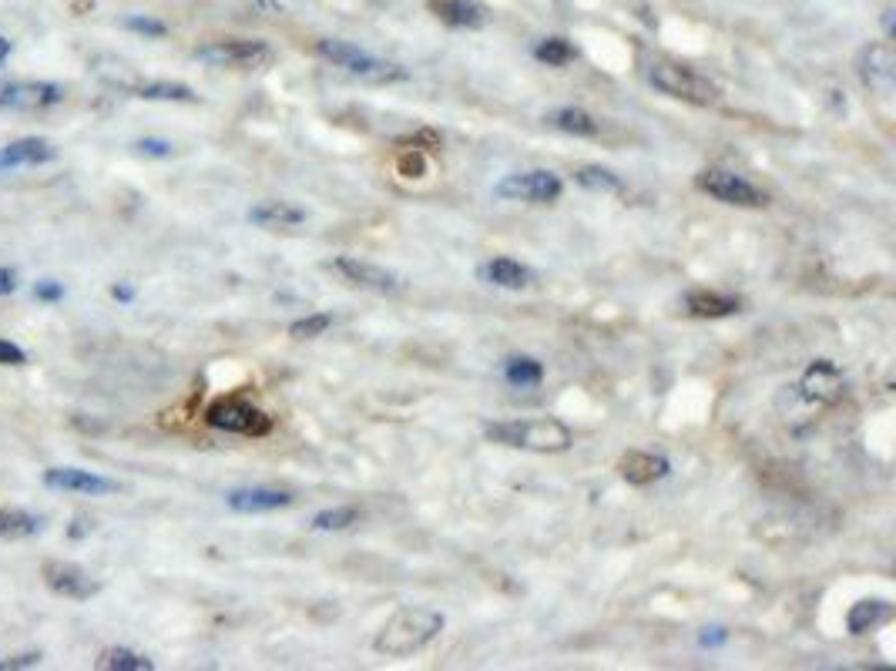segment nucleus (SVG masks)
Segmentation results:
<instances>
[{
    "instance_id": "obj_1",
    "label": "nucleus",
    "mask_w": 896,
    "mask_h": 671,
    "mask_svg": "<svg viewBox=\"0 0 896 671\" xmlns=\"http://www.w3.org/2000/svg\"><path fill=\"white\" fill-rule=\"evenodd\" d=\"M443 625H447V618L433 608H403L380 628L373 648L376 655H386V658H410L427 645H433L440 638Z\"/></svg>"
},
{
    "instance_id": "obj_2",
    "label": "nucleus",
    "mask_w": 896,
    "mask_h": 671,
    "mask_svg": "<svg viewBox=\"0 0 896 671\" xmlns=\"http://www.w3.org/2000/svg\"><path fill=\"white\" fill-rule=\"evenodd\" d=\"M484 437L490 443H501V447L531 450V453H564L574 443V433L554 417L487 423Z\"/></svg>"
},
{
    "instance_id": "obj_3",
    "label": "nucleus",
    "mask_w": 896,
    "mask_h": 671,
    "mask_svg": "<svg viewBox=\"0 0 896 671\" xmlns=\"http://www.w3.org/2000/svg\"><path fill=\"white\" fill-rule=\"evenodd\" d=\"M316 51H319V58L333 61L336 68H343L346 74L363 78V81H373V84H393V81H407L410 78L407 68L376 58V54L363 51V47H356V44H346V41H329L326 37V41L316 44Z\"/></svg>"
},
{
    "instance_id": "obj_4",
    "label": "nucleus",
    "mask_w": 896,
    "mask_h": 671,
    "mask_svg": "<svg viewBox=\"0 0 896 671\" xmlns=\"http://www.w3.org/2000/svg\"><path fill=\"white\" fill-rule=\"evenodd\" d=\"M648 81H652L662 94H668V98H678L695 108H712V105H719V98H722L719 84L709 81L699 71L678 68V64H652V68H648Z\"/></svg>"
},
{
    "instance_id": "obj_5",
    "label": "nucleus",
    "mask_w": 896,
    "mask_h": 671,
    "mask_svg": "<svg viewBox=\"0 0 896 671\" xmlns=\"http://www.w3.org/2000/svg\"><path fill=\"white\" fill-rule=\"evenodd\" d=\"M195 58L212 68H239V71H256L272 64V47L262 41H249V37H229V41H212L202 44L195 51Z\"/></svg>"
},
{
    "instance_id": "obj_6",
    "label": "nucleus",
    "mask_w": 896,
    "mask_h": 671,
    "mask_svg": "<svg viewBox=\"0 0 896 671\" xmlns=\"http://www.w3.org/2000/svg\"><path fill=\"white\" fill-rule=\"evenodd\" d=\"M205 423L225 433H242V437H266L272 433V417L259 406L239 400V396H222L205 410Z\"/></svg>"
},
{
    "instance_id": "obj_7",
    "label": "nucleus",
    "mask_w": 896,
    "mask_h": 671,
    "mask_svg": "<svg viewBox=\"0 0 896 671\" xmlns=\"http://www.w3.org/2000/svg\"><path fill=\"white\" fill-rule=\"evenodd\" d=\"M695 188L719 198L725 205H739V209H762L766 205V195L752 182H745L742 175L729 172V168H705V172L695 175Z\"/></svg>"
},
{
    "instance_id": "obj_8",
    "label": "nucleus",
    "mask_w": 896,
    "mask_h": 671,
    "mask_svg": "<svg viewBox=\"0 0 896 671\" xmlns=\"http://www.w3.org/2000/svg\"><path fill=\"white\" fill-rule=\"evenodd\" d=\"M497 198H507V202H534V205H551L558 202L564 192V182L554 172H521V175H507L504 182H497Z\"/></svg>"
},
{
    "instance_id": "obj_9",
    "label": "nucleus",
    "mask_w": 896,
    "mask_h": 671,
    "mask_svg": "<svg viewBox=\"0 0 896 671\" xmlns=\"http://www.w3.org/2000/svg\"><path fill=\"white\" fill-rule=\"evenodd\" d=\"M41 574H44L47 588L54 594H61V598H71V601H88L101 591V581L91 578L81 564H71V561H47L41 567Z\"/></svg>"
},
{
    "instance_id": "obj_10",
    "label": "nucleus",
    "mask_w": 896,
    "mask_h": 671,
    "mask_svg": "<svg viewBox=\"0 0 896 671\" xmlns=\"http://www.w3.org/2000/svg\"><path fill=\"white\" fill-rule=\"evenodd\" d=\"M64 98L58 84L47 81H0V108L7 111H44Z\"/></svg>"
},
{
    "instance_id": "obj_11",
    "label": "nucleus",
    "mask_w": 896,
    "mask_h": 671,
    "mask_svg": "<svg viewBox=\"0 0 896 671\" xmlns=\"http://www.w3.org/2000/svg\"><path fill=\"white\" fill-rule=\"evenodd\" d=\"M799 396L806 403H819V406L836 403L843 396V373H839V366L829 363V359H816L803 373V380H799Z\"/></svg>"
},
{
    "instance_id": "obj_12",
    "label": "nucleus",
    "mask_w": 896,
    "mask_h": 671,
    "mask_svg": "<svg viewBox=\"0 0 896 671\" xmlns=\"http://www.w3.org/2000/svg\"><path fill=\"white\" fill-rule=\"evenodd\" d=\"M329 269L339 272V276L350 282V286L380 292V296H386V292H400V279H396L393 272H386V269H380V266H373V262H360V259H353V255L333 259V262H329Z\"/></svg>"
},
{
    "instance_id": "obj_13",
    "label": "nucleus",
    "mask_w": 896,
    "mask_h": 671,
    "mask_svg": "<svg viewBox=\"0 0 896 671\" xmlns=\"http://www.w3.org/2000/svg\"><path fill=\"white\" fill-rule=\"evenodd\" d=\"M44 484L54 490H71V494H84V497H101V494H115L118 484L108 477H98L91 470H78V467H51L44 474Z\"/></svg>"
},
{
    "instance_id": "obj_14",
    "label": "nucleus",
    "mask_w": 896,
    "mask_h": 671,
    "mask_svg": "<svg viewBox=\"0 0 896 671\" xmlns=\"http://www.w3.org/2000/svg\"><path fill=\"white\" fill-rule=\"evenodd\" d=\"M860 78L870 91L890 94L896 81V58L890 44H870L860 51Z\"/></svg>"
},
{
    "instance_id": "obj_15",
    "label": "nucleus",
    "mask_w": 896,
    "mask_h": 671,
    "mask_svg": "<svg viewBox=\"0 0 896 671\" xmlns=\"http://www.w3.org/2000/svg\"><path fill=\"white\" fill-rule=\"evenodd\" d=\"M58 158V148L44 138H21L11 141V145L0 148V175L14 172V168H34V165H47Z\"/></svg>"
},
{
    "instance_id": "obj_16",
    "label": "nucleus",
    "mask_w": 896,
    "mask_h": 671,
    "mask_svg": "<svg viewBox=\"0 0 896 671\" xmlns=\"http://www.w3.org/2000/svg\"><path fill=\"white\" fill-rule=\"evenodd\" d=\"M672 463H668L662 453H645V450H631L618 460V474L628 480L631 487H648L655 480H662Z\"/></svg>"
},
{
    "instance_id": "obj_17",
    "label": "nucleus",
    "mask_w": 896,
    "mask_h": 671,
    "mask_svg": "<svg viewBox=\"0 0 896 671\" xmlns=\"http://www.w3.org/2000/svg\"><path fill=\"white\" fill-rule=\"evenodd\" d=\"M229 507L235 514H266V510H279L292 504V494L286 490H272V487H245V490H232Z\"/></svg>"
},
{
    "instance_id": "obj_18",
    "label": "nucleus",
    "mask_w": 896,
    "mask_h": 671,
    "mask_svg": "<svg viewBox=\"0 0 896 671\" xmlns=\"http://www.w3.org/2000/svg\"><path fill=\"white\" fill-rule=\"evenodd\" d=\"M739 309H742V302L729 296V292L692 289L685 296V313L695 319H725V316H735Z\"/></svg>"
},
{
    "instance_id": "obj_19",
    "label": "nucleus",
    "mask_w": 896,
    "mask_h": 671,
    "mask_svg": "<svg viewBox=\"0 0 896 671\" xmlns=\"http://www.w3.org/2000/svg\"><path fill=\"white\" fill-rule=\"evenodd\" d=\"M430 11L443 24L467 27V31H477V27L487 24V7L480 0H430Z\"/></svg>"
},
{
    "instance_id": "obj_20",
    "label": "nucleus",
    "mask_w": 896,
    "mask_h": 671,
    "mask_svg": "<svg viewBox=\"0 0 896 671\" xmlns=\"http://www.w3.org/2000/svg\"><path fill=\"white\" fill-rule=\"evenodd\" d=\"M249 222L259 229H292L306 222V212L292 202H259L249 209Z\"/></svg>"
},
{
    "instance_id": "obj_21",
    "label": "nucleus",
    "mask_w": 896,
    "mask_h": 671,
    "mask_svg": "<svg viewBox=\"0 0 896 671\" xmlns=\"http://www.w3.org/2000/svg\"><path fill=\"white\" fill-rule=\"evenodd\" d=\"M480 279L490 282L497 289H527L534 286V272L521 266L514 259H490L487 266H480Z\"/></svg>"
},
{
    "instance_id": "obj_22",
    "label": "nucleus",
    "mask_w": 896,
    "mask_h": 671,
    "mask_svg": "<svg viewBox=\"0 0 896 671\" xmlns=\"http://www.w3.org/2000/svg\"><path fill=\"white\" fill-rule=\"evenodd\" d=\"M890 618H893L890 601L866 598V601H856L850 608V614H846V628H850V635H866V631H876L880 625H886Z\"/></svg>"
},
{
    "instance_id": "obj_23",
    "label": "nucleus",
    "mask_w": 896,
    "mask_h": 671,
    "mask_svg": "<svg viewBox=\"0 0 896 671\" xmlns=\"http://www.w3.org/2000/svg\"><path fill=\"white\" fill-rule=\"evenodd\" d=\"M41 527H44L41 517L27 514V510H21V507L0 510V537H4V541H24V537L41 534Z\"/></svg>"
},
{
    "instance_id": "obj_24",
    "label": "nucleus",
    "mask_w": 896,
    "mask_h": 671,
    "mask_svg": "<svg viewBox=\"0 0 896 671\" xmlns=\"http://www.w3.org/2000/svg\"><path fill=\"white\" fill-rule=\"evenodd\" d=\"M547 121H551L554 128L564 131V135H574V138H591L598 135V121H594L584 108H558L554 115H547Z\"/></svg>"
},
{
    "instance_id": "obj_25",
    "label": "nucleus",
    "mask_w": 896,
    "mask_h": 671,
    "mask_svg": "<svg viewBox=\"0 0 896 671\" xmlns=\"http://www.w3.org/2000/svg\"><path fill=\"white\" fill-rule=\"evenodd\" d=\"M534 58L547 64V68H564L578 58V47H574L568 37H544L541 44L534 47Z\"/></svg>"
},
{
    "instance_id": "obj_26",
    "label": "nucleus",
    "mask_w": 896,
    "mask_h": 671,
    "mask_svg": "<svg viewBox=\"0 0 896 671\" xmlns=\"http://www.w3.org/2000/svg\"><path fill=\"white\" fill-rule=\"evenodd\" d=\"M504 376L511 386H521V390H527V386H537L544 380V366L537 363L534 356H514L504 363Z\"/></svg>"
},
{
    "instance_id": "obj_27",
    "label": "nucleus",
    "mask_w": 896,
    "mask_h": 671,
    "mask_svg": "<svg viewBox=\"0 0 896 671\" xmlns=\"http://www.w3.org/2000/svg\"><path fill=\"white\" fill-rule=\"evenodd\" d=\"M98 668H108V671H152L155 661L138 655V651H131V648H108L105 655L98 658Z\"/></svg>"
},
{
    "instance_id": "obj_28",
    "label": "nucleus",
    "mask_w": 896,
    "mask_h": 671,
    "mask_svg": "<svg viewBox=\"0 0 896 671\" xmlns=\"http://www.w3.org/2000/svg\"><path fill=\"white\" fill-rule=\"evenodd\" d=\"M574 182H578L581 188H588V192H601V195L621 192V178L615 172H608V168H598V165H588V168H581V172H574Z\"/></svg>"
},
{
    "instance_id": "obj_29",
    "label": "nucleus",
    "mask_w": 896,
    "mask_h": 671,
    "mask_svg": "<svg viewBox=\"0 0 896 671\" xmlns=\"http://www.w3.org/2000/svg\"><path fill=\"white\" fill-rule=\"evenodd\" d=\"M135 94H138V98H145V101H182V105H188V101H198L192 88H185V84H175V81L141 84Z\"/></svg>"
},
{
    "instance_id": "obj_30",
    "label": "nucleus",
    "mask_w": 896,
    "mask_h": 671,
    "mask_svg": "<svg viewBox=\"0 0 896 671\" xmlns=\"http://www.w3.org/2000/svg\"><path fill=\"white\" fill-rule=\"evenodd\" d=\"M356 521H360V510L356 507H329V510H319V514L313 517V531H346V527H353Z\"/></svg>"
},
{
    "instance_id": "obj_31",
    "label": "nucleus",
    "mask_w": 896,
    "mask_h": 671,
    "mask_svg": "<svg viewBox=\"0 0 896 671\" xmlns=\"http://www.w3.org/2000/svg\"><path fill=\"white\" fill-rule=\"evenodd\" d=\"M329 326H333V316H329V313H313V316L296 319V323L289 326V336L292 339H316V336H323Z\"/></svg>"
},
{
    "instance_id": "obj_32",
    "label": "nucleus",
    "mask_w": 896,
    "mask_h": 671,
    "mask_svg": "<svg viewBox=\"0 0 896 671\" xmlns=\"http://www.w3.org/2000/svg\"><path fill=\"white\" fill-rule=\"evenodd\" d=\"M396 168H400V172L407 175V178H423V175H427V158H423L420 148H407L400 155V162H396Z\"/></svg>"
},
{
    "instance_id": "obj_33",
    "label": "nucleus",
    "mask_w": 896,
    "mask_h": 671,
    "mask_svg": "<svg viewBox=\"0 0 896 671\" xmlns=\"http://www.w3.org/2000/svg\"><path fill=\"white\" fill-rule=\"evenodd\" d=\"M125 27L128 31H138V34H145V37H165L168 34V27L162 24V21H152V17H125Z\"/></svg>"
},
{
    "instance_id": "obj_34",
    "label": "nucleus",
    "mask_w": 896,
    "mask_h": 671,
    "mask_svg": "<svg viewBox=\"0 0 896 671\" xmlns=\"http://www.w3.org/2000/svg\"><path fill=\"white\" fill-rule=\"evenodd\" d=\"M135 151L138 155H148V158H168L172 155V145H168V141H158V138H145V141H138Z\"/></svg>"
},
{
    "instance_id": "obj_35",
    "label": "nucleus",
    "mask_w": 896,
    "mask_h": 671,
    "mask_svg": "<svg viewBox=\"0 0 896 671\" xmlns=\"http://www.w3.org/2000/svg\"><path fill=\"white\" fill-rule=\"evenodd\" d=\"M41 655L31 651V655H14V658H0V671H17V668H34Z\"/></svg>"
},
{
    "instance_id": "obj_36",
    "label": "nucleus",
    "mask_w": 896,
    "mask_h": 671,
    "mask_svg": "<svg viewBox=\"0 0 896 671\" xmlns=\"http://www.w3.org/2000/svg\"><path fill=\"white\" fill-rule=\"evenodd\" d=\"M0 363L4 366H21L24 363V349L7 343V339H0Z\"/></svg>"
},
{
    "instance_id": "obj_37",
    "label": "nucleus",
    "mask_w": 896,
    "mask_h": 671,
    "mask_svg": "<svg viewBox=\"0 0 896 671\" xmlns=\"http://www.w3.org/2000/svg\"><path fill=\"white\" fill-rule=\"evenodd\" d=\"M34 296H37V299H44V302H58V299L64 296V289L58 286V282L44 279V282H37V286H34Z\"/></svg>"
},
{
    "instance_id": "obj_38",
    "label": "nucleus",
    "mask_w": 896,
    "mask_h": 671,
    "mask_svg": "<svg viewBox=\"0 0 896 671\" xmlns=\"http://www.w3.org/2000/svg\"><path fill=\"white\" fill-rule=\"evenodd\" d=\"M400 145H413V148L427 145V148H437V145H440V138L433 135V131H420V135H413V138H403ZM420 151H423V148H420Z\"/></svg>"
},
{
    "instance_id": "obj_39",
    "label": "nucleus",
    "mask_w": 896,
    "mask_h": 671,
    "mask_svg": "<svg viewBox=\"0 0 896 671\" xmlns=\"http://www.w3.org/2000/svg\"><path fill=\"white\" fill-rule=\"evenodd\" d=\"M14 289H17V276L11 269H0V296H11Z\"/></svg>"
},
{
    "instance_id": "obj_40",
    "label": "nucleus",
    "mask_w": 896,
    "mask_h": 671,
    "mask_svg": "<svg viewBox=\"0 0 896 671\" xmlns=\"http://www.w3.org/2000/svg\"><path fill=\"white\" fill-rule=\"evenodd\" d=\"M7 58H11V41H7V37H0V64H4Z\"/></svg>"
},
{
    "instance_id": "obj_41",
    "label": "nucleus",
    "mask_w": 896,
    "mask_h": 671,
    "mask_svg": "<svg viewBox=\"0 0 896 671\" xmlns=\"http://www.w3.org/2000/svg\"><path fill=\"white\" fill-rule=\"evenodd\" d=\"M131 296H135V292H131L128 286H115V299H121V302H128Z\"/></svg>"
},
{
    "instance_id": "obj_42",
    "label": "nucleus",
    "mask_w": 896,
    "mask_h": 671,
    "mask_svg": "<svg viewBox=\"0 0 896 671\" xmlns=\"http://www.w3.org/2000/svg\"><path fill=\"white\" fill-rule=\"evenodd\" d=\"M269 4H272V0H269Z\"/></svg>"
}]
</instances>
